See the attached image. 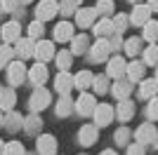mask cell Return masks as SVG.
<instances>
[{"label": "cell", "mask_w": 158, "mask_h": 155, "mask_svg": "<svg viewBox=\"0 0 158 155\" xmlns=\"http://www.w3.org/2000/svg\"><path fill=\"white\" fill-rule=\"evenodd\" d=\"M57 12H59V2L57 0H40L38 10H35V19L47 21V19H52Z\"/></svg>", "instance_id": "6da1fadb"}, {"label": "cell", "mask_w": 158, "mask_h": 155, "mask_svg": "<svg viewBox=\"0 0 158 155\" xmlns=\"http://www.w3.org/2000/svg\"><path fill=\"white\" fill-rule=\"evenodd\" d=\"M111 120H113V106L97 103L94 106V125L97 127H106V125H111Z\"/></svg>", "instance_id": "7a4b0ae2"}, {"label": "cell", "mask_w": 158, "mask_h": 155, "mask_svg": "<svg viewBox=\"0 0 158 155\" xmlns=\"http://www.w3.org/2000/svg\"><path fill=\"white\" fill-rule=\"evenodd\" d=\"M28 106H31L33 113H38V110L47 108V106H50V92L43 89V87H38V89L31 94V99H28Z\"/></svg>", "instance_id": "3957f363"}, {"label": "cell", "mask_w": 158, "mask_h": 155, "mask_svg": "<svg viewBox=\"0 0 158 155\" xmlns=\"http://www.w3.org/2000/svg\"><path fill=\"white\" fill-rule=\"evenodd\" d=\"M151 7L149 5H142V2H137L135 5V10H132V14H130V24L132 26H144L146 21L151 19Z\"/></svg>", "instance_id": "277c9868"}, {"label": "cell", "mask_w": 158, "mask_h": 155, "mask_svg": "<svg viewBox=\"0 0 158 155\" xmlns=\"http://www.w3.org/2000/svg\"><path fill=\"white\" fill-rule=\"evenodd\" d=\"M125 71H127V64H125V59L123 57H113V59H109V66H106V75L109 78H123L125 75Z\"/></svg>", "instance_id": "5b68a950"}, {"label": "cell", "mask_w": 158, "mask_h": 155, "mask_svg": "<svg viewBox=\"0 0 158 155\" xmlns=\"http://www.w3.org/2000/svg\"><path fill=\"white\" fill-rule=\"evenodd\" d=\"M7 75H10V82L12 85H21L26 80V66L21 61H14V64H7Z\"/></svg>", "instance_id": "8992f818"}, {"label": "cell", "mask_w": 158, "mask_h": 155, "mask_svg": "<svg viewBox=\"0 0 158 155\" xmlns=\"http://www.w3.org/2000/svg\"><path fill=\"white\" fill-rule=\"evenodd\" d=\"M94 19H97V10H94V7H83V10H76V24H78L80 28L92 26Z\"/></svg>", "instance_id": "52a82bcc"}, {"label": "cell", "mask_w": 158, "mask_h": 155, "mask_svg": "<svg viewBox=\"0 0 158 155\" xmlns=\"http://www.w3.org/2000/svg\"><path fill=\"white\" fill-rule=\"evenodd\" d=\"M97 136H99L97 125H83L80 132H78V141L83 143V146H92V143L97 141Z\"/></svg>", "instance_id": "ba28073f"}, {"label": "cell", "mask_w": 158, "mask_h": 155, "mask_svg": "<svg viewBox=\"0 0 158 155\" xmlns=\"http://www.w3.org/2000/svg\"><path fill=\"white\" fill-rule=\"evenodd\" d=\"M135 139H137V143H153L156 141V127H153L151 122H146V125H142V127L135 132Z\"/></svg>", "instance_id": "9c48e42d"}, {"label": "cell", "mask_w": 158, "mask_h": 155, "mask_svg": "<svg viewBox=\"0 0 158 155\" xmlns=\"http://www.w3.org/2000/svg\"><path fill=\"white\" fill-rule=\"evenodd\" d=\"M19 38H21L19 21H7V24H2V40H5V42H17Z\"/></svg>", "instance_id": "30bf717a"}, {"label": "cell", "mask_w": 158, "mask_h": 155, "mask_svg": "<svg viewBox=\"0 0 158 155\" xmlns=\"http://www.w3.org/2000/svg\"><path fill=\"white\" fill-rule=\"evenodd\" d=\"M109 52H111V42L104 38H99L97 42H94L92 52H90V57H92V61H104L106 57H109Z\"/></svg>", "instance_id": "8fae6325"}, {"label": "cell", "mask_w": 158, "mask_h": 155, "mask_svg": "<svg viewBox=\"0 0 158 155\" xmlns=\"http://www.w3.org/2000/svg\"><path fill=\"white\" fill-rule=\"evenodd\" d=\"M35 148H38L40 155H54V153H57V141H54V136L43 134L38 139V143H35Z\"/></svg>", "instance_id": "7c38bea8"}, {"label": "cell", "mask_w": 158, "mask_h": 155, "mask_svg": "<svg viewBox=\"0 0 158 155\" xmlns=\"http://www.w3.org/2000/svg\"><path fill=\"white\" fill-rule=\"evenodd\" d=\"M76 106H78V113H80V115H92L97 103H94V97H92V94L83 92V94H80V99L76 101Z\"/></svg>", "instance_id": "4fadbf2b"}, {"label": "cell", "mask_w": 158, "mask_h": 155, "mask_svg": "<svg viewBox=\"0 0 158 155\" xmlns=\"http://www.w3.org/2000/svg\"><path fill=\"white\" fill-rule=\"evenodd\" d=\"M33 54H35L38 61L45 64V61H50V59L54 57V45H52V42H47V40H40L38 45H35V52H33Z\"/></svg>", "instance_id": "5bb4252c"}, {"label": "cell", "mask_w": 158, "mask_h": 155, "mask_svg": "<svg viewBox=\"0 0 158 155\" xmlns=\"http://www.w3.org/2000/svg\"><path fill=\"white\" fill-rule=\"evenodd\" d=\"M54 87H57V92H59V94H69V92H71V87H73V78L69 75L66 71H61L59 75L54 78Z\"/></svg>", "instance_id": "9a60e30c"}, {"label": "cell", "mask_w": 158, "mask_h": 155, "mask_svg": "<svg viewBox=\"0 0 158 155\" xmlns=\"http://www.w3.org/2000/svg\"><path fill=\"white\" fill-rule=\"evenodd\" d=\"M28 78H31L33 85H38V87H40V85L47 80V68H45V64H43V61H40V64H35L31 71H28Z\"/></svg>", "instance_id": "2e32d148"}, {"label": "cell", "mask_w": 158, "mask_h": 155, "mask_svg": "<svg viewBox=\"0 0 158 155\" xmlns=\"http://www.w3.org/2000/svg\"><path fill=\"white\" fill-rule=\"evenodd\" d=\"M33 52H35V42H33V38H19V40H17V54H19L21 59L31 57Z\"/></svg>", "instance_id": "e0dca14e"}, {"label": "cell", "mask_w": 158, "mask_h": 155, "mask_svg": "<svg viewBox=\"0 0 158 155\" xmlns=\"http://www.w3.org/2000/svg\"><path fill=\"white\" fill-rule=\"evenodd\" d=\"M54 38H57V42H66V40H71L73 38V26L69 24V21L57 24V28H54Z\"/></svg>", "instance_id": "ac0fdd59"}, {"label": "cell", "mask_w": 158, "mask_h": 155, "mask_svg": "<svg viewBox=\"0 0 158 155\" xmlns=\"http://www.w3.org/2000/svg\"><path fill=\"white\" fill-rule=\"evenodd\" d=\"M87 47H90V38H87L85 33H80V35H73V38H71V52H73V54H83Z\"/></svg>", "instance_id": "d6986e66"}, {"label": "cell", "mask_w": 158, "mask_h": 155, "mask_svg": "<svg viewBox=\"0 0 158 155\" xmlns=\"http://www.w3.org/2000/svg\"><path fill=\"white\" fill-rule=\"evenodd\" d=\"M116 115H118L123 122H127V120L135 115V106H132V101H127V99H120L118 108H116Z\"/></svg>", "instance_id": "ffe728a7"}, {"label": "cell", "mask_w": 158, "mask_h": 155, "mask_svg": "<svg viewBox=\"0 0 158 155\" xmlns=\"http://www.w3.org/2000/svg\"><path fill=\"white\" fill-rule=\"evenodd\" d=\"M92 80H94V75L90 71H80L78 75L73 78V87H78V89L85 92L87 87H92Z\"/></svg>", "instance_id": "44dd1931"}, {"label": "cell", "mask_w": 158, "mask_h": 155, "mask_svg": "<svg viewBox=\"0 0 158 155\" xmlns=\"http://www.w3.org/2000/svg\"><path fill=\"white\" fill-rule=\"evenodd\" d=\"M14 101H17V97H14V89H0V110H12L14 108Z\"/></svg>", "instance_id": "7402d4cb"}, {"label": "cell", "mask_w": 158, "mask_h": 155, "mask_svg": "<svg viewBox=\"0 0 158 155\" xmlns=\"http://www.w3.org/2000/svg\"><path fill=\"white\" fill-rule=\"evenodd\" d=\"M130 92H132V82L118 78V82L113 85V97H116V99H127V97H130Z\"/></svg>", "instance_id": "603a6c76"}, {"label": "cell", "mask_w": 158, "mask_h": 155, "mask_svg": "<svg viewBox=\"0 0 158 155\" xmlns=\"http://www.w3.org/2000/svg\"><path fill=\"white\" fill-rule=\"evenodd\" d=\"M113 33V21L111 19H99L97 24H94V35H99V38H106V35H111Z\"/></svg>", "instance_id": "cb8c5ba5"}, {"label": "cell", "mask_w": 158, "mask_h": 155, "mask_svg": "<svg viewBox=\"0 0 158 155\" xmlns=\"http://www.w3.org/2000/svg\"><path fill=\"white\" fill-rule=\"evenodd\" d=\"M156 92H158V80H144L142 87H139V97L151 99V97H156Z\"/></svg>", "instance_id": "d4e9b609"}, {"label": "cell", "mask_w": 158, "mask_h": 155, "mask_svg": "<svg viewBox=\"0 0 158 155\" xmlns=\"http://www.w3.org/2000/svg\"><path fill=\"white\" fill-rule=\"evenodd\" d=\"M144 66L146 64H139V61H132L130 66H127V78H130V82H137V80H142L144 78Z\"/></svg>", "instance_id": "484cf974"}, {"label": "cell", "mask_w": 158, "mask_h": 155, "mask_svg": "<svg viewBox=\"0 0 158 155\" xmlns=\"http://www.w3.org/2000/svg\"><path fill=\"white\" fill-rule=\"evenodd\" d=\"M142 28H144V40H149V42H156L158 40V21L156 19H149Z\"/></svg>", "instance_id": "4316f807"}, {"label": "cell", "mask_w": 158, "mask_h": 155, "mask_svg": "<svg viewBox=\"0 0 158 155\" xmlns=\"http://www.w3.org/2000/svg\"><path fill=\"white\" fill-rule=\"evenodd\" d=\"M73 106H76V103L71 101V97H69V94H61V99L57 101V115H61V117L69 115L73 110Z\"/></svg>", "instance_id": "83f0119b"}, {"label": "cell", "mask_w": 158, "mask_h": 155, "mask_svg": "<svg viewBox=\"0 0 158 155\" xmlns=\"http://www.w3.org/2000/svg\"><path fill=\"white\" fill-rule=\"evenodd\" d=\"M2 125H5V127L10 129V132H17V129H19L21 125H24V117H21L19 113H14V110H10V115L5 117V122H2Z\"/></svg>", "instance_id": "f1b7e54d"}, {"label": "cell", "mask_w": 158, "mask_h": 155, "mask_svg": "<svg viewBox=\"0 0 158 155\" xmlns=\"http://www.w3.org/2000/svg\"><path fill=\"white\" fill-rule=\"evenodd\" d=\"M71 61H73V52H71V50H61V52H57V66H59L61 71L71 68Z\"/></svg>", "instance_id": "f546056e"}, {"label": "cell", "mask_w": 158, "mask_h": 155, "mask_svg": "<svg viewBox=\"0 0 158 155\" xmlns=\"http://www.w3.org/2000/svg\"><path fill=\"white\" fill-rule=\"evenodd\" d=\"M144 64L146 66H156L158 64V45L151 42V45L144 50Z\"/></svg>", "instance_id": "4dcf8cb0"}, {"label": "cell", "mask_w": 158, "mask_h": 155, "mask_svg": "<svg viewBox=\"0 0 158 155\" xmlns=\"http://www.w3.org/2000/svg\"><path fill=\"white\" fill-rule=\"evenodd\" d=\"M123 47H125V52L130 57H137L139 52H142V40L139 38H127L125 42H123Z\"/></svg>", "instance_id": "1f68e13d"}, {"label": "cell", "mask_w": 158, "mask_h": 155, "mask_svg": "<svg viewBox=\"0 0 158 155\" xmlns=\"http://www.w3.org/2000/svg\"><path fill=\"white\" fill-rule=\"evenodd\" d=\"M24 125H26V132H28V134H38L40 127H43V120L33 113L31 117H26V120H24Z\"/></svg>", "instance_id": "d6a6232c"}, {"label": "cell", "mask_w": 158, "mask_h": 155, "mask_svg": "<svg viewBox=\"0 0 158 155\" xmlns=\"http://www.w3.org/2000/svg\"><path fill=\"white\" fill-rule=\"evenodd\" d=\"M127 24H130V17H127V14H116V17H113V33H123L127 28Z\"/></svg>", "instance_id": "836d02e7"}, {"label": "cell", "mask_w": 158, "mask_h": 155, "mask_svg": "<svg viewBox=\"0 0 158 155\" xmlns=\"http://www.w3.org/2000/svg\"><path fill=\"white\" fill-rule=\"evenodd\" d=\"M78 2H80V0H61V2H59V14H64V17H69V14H76V10H78Z\"/></svg>", "instance_id": "e575fe53"}, {"label": "cell", "mask_w": 158, "mask_h": 155, "mask_svg": "<svg viewBox=\"0 0 158 155\" xmlns=\"http://www.w3.org/2000/svg\"><path fill=\"white\" fill-rule=\"evenodd\" d=\"M92 87H94L97 94H104V92L109 89V75H97L92 80Z\"/></svg>", "instance_id": "d590c367"}, {"label": "cell", "mask_w": 158, "mask_h": 155, "mask_svg": "<svg viewBox=\"0 0 158 155\" xmlns=\"http://www.w3.org/2000/svg\"><path fill=\"white\" fill-rule=\"evenodd\" d=\"M2 155H24V146L19 141H10V143H5Z\"/></svg>", "instance_id": "8d00e7d4"}, {"label": "cell", "mask_w": 158, "mask_h": 155, "mask_svg": "<svg viewBox=\"0 0 158 155\" xmlns=\"http://www.w3.org/2000/svg\"><path fill=\"white\" fill-rule=\"evenodd\" d=\"M43 31H45V28H43V21H40V19H35L31 26H28V38H33V40H35V38H40V35H43Z\"/></svg>", "instance_id": "74e56055"}, {"label": "cell", "mask_w": 158, "mask_h": 155, "mask_svg": "<svg viewBox=\"0 0 158 155\" xmlns=\"http://www.w3.org/2000/svg\"><path fill=\"white\" fill-rule=\"evenodd\" d=\"M12 54H14V50H12L10 45H2V47H0V68L10 64V59H12Z\"/></svg>", "instance_id": "f35d334b"}, {"label": "cell", "mask_w": 158, "mask_h": 155, "mask_svg": "<svg viewBox=\"0 0 158 155\" xmlns=\"http://www.w3.org/2000/svg\"><path fill=\"white\" fill-rule=\"evenodd\" d=\"M94 10H97V14H104V17H106V14H111L113 12V0H99Z\"/></svg>", "instance_id": "ab89813d"}, {"label": "cell", "mask_w": 158, "mask_h": 155, "mask_svg": "<svg viewBox=\"0 0 158 155\" xmlns=\"http://www.w3.org/2000/svg\"><path fill=\"white\" fill-rule=\"evenodd\" d=\"M146 115H149V120H158V99L156 97H151V103L146 108Z\"/></svg>", "instance_id": "60d3db41"}, {"label": "cell", "mask_w": 158, "mask_h": 155, "mask_svg": "<svg viewBox=\"0 0 158 155\" xmlns=\"http://www.w3.org/2000/svg\"><path fill=\"white\" fill-rule=\"evenodd\" d=\"M21 0H0V10L2 12H14L17 7H19Z\"/></svg>", "instance_id": "b9f144b4"}, {"label": "cell", "mask_w": 158, "mask_h": 155, "mask_svg": "<svg viewBox=\"0 0 158 155\" xmlns=\"http://www.w3.org/2000/svg\"><path fill=\"white\" fill-rule=\"evenodd\" d=\"M127 139H130V129L120 127L118 132H116V143H127Z\"/></svg>", "instance_id": "7bdbcfd3"}, {"label": "cell", "mask_w": 158, "mask_h": 155, "mask_svg": "<svg viewBox=\"0 0 158 155\" xmlns=\"http://www.w3.org/2000/svg\"><path fill=\"white\" fill-rule=\"evenodd\" d=\"M127 155H144V146H142V143H132V146H127Z\"/></svg>", "instance_id": "ee69618b"}, {"label": "cell", "mask_w": 158, "mask_h": 155, "mask_svg": "<svg viewBox=\"0 0 158 155\" xmlns=\"http://www.w3.org/2000/svg\"><path fill=\"white\" fill-rule=\"evenodd\" d=\"M120 45H123V42H120V38H118V33H116V38H111V50H118Z\"/></svg>", "instance_id": "f6af8a7d"}, {"label": "cell", "mask_w": 158, "mask_h": 155, "mask_svg": "<svg viewBox=\"0 0 158 155\" xmlns=\"http://www.w3.org/2000/svg\"><path fill=\"white\" fill-rule=\"evenodd\" d=\"M146 5L151 7L153 12H158V0H146Z\"/></svg>", "instance_id": "bcb514c9"}, {"label": "cell", "mask_w": 158, "mask_h": 155, "mask_svg": "<svg viewBox=\"0 0 158 155\" xmlns=\"http://www.w3.org/2000/svg\"><path fill=\"white\" fill-rule=\"evenodd\" d=\"M2 122H5V115H2V110H0V127H2Z\"/></svg>", "instance_id": "7dc6e473"}, {"label": "cell", "mask_w": 158, "mask_h": 155, "mask_svg": "<svg viewBox=\"0 0 158 155\" xmlns=\"http://www.w3.org/2000/svg\"><path fill=\"white\" fill-rule=\"evenodd\" d=\"M102 155H116V153H113V150H104Z\"/></svg>", "instance_id": "c3c4849f"}, {"label": "cell", "mask_w": 158, "mask_h": 155, "mask_svg": "<svg viewBox=\"0 0 158 155\" xmlns=\"http://www.w3.org/2000/svg\"><path fill=\"white\" fill-rule=\"evenodd\" d=\"M130 2H132V5H137V2H142V0H130Z\"/></svg>", "instance_id": "681fc988"}, {"label": "cell", "mask_w": 158, "mask_h": 155, "mask_svg": "<svg viewBox=\"0 0 158 155\" xmlns=\"http://www.w3.org/2000/svg\"><path fill=\"white\" fill-rule=\"evenodd\" d=\"M2 148H5V146H2V141H0V155H2Z\"/></svg>", "instance_id": "f907efd6"}, {"label": "cell", "mask_w": 158, "mask_h": 155, "mask_svg": "<svg viewBox=\"0 0 158 155\" xmlns=\"http://www.w3.org/2000/svg\"><path fill=\"white\" fill-rule=\"evenodd\" d=\"M21 2H33V0H21Z\"/></svg>", "instance_id": "816d5d0a"}, {"label": "cell", "mask_w": 158, "mask_h": 155, "mask_svg": "<svg viewBox=\"0 0 158 155\" xmlns=\"http://www.w3.org/2000/svg\"><path fill=\"white\" fill-rule=\"evenodd\" d=\"M156 80H158V68H156Z\"/></svg>", "instance_id": "f5cc1de1"}]
</instances>
